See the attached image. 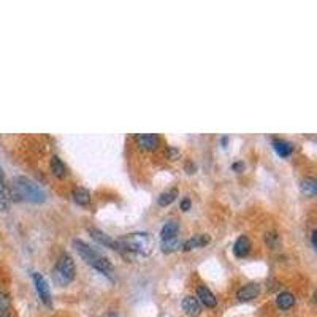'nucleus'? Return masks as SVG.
<instances>
[{
	"label": "nucleus",
	"mask_w": 317,
	"mask_h": 317,
	"mask_svg": "<svg viewBox=\"0 0 317 317\" xmlns=\"http://www.w3.org/2000/svg\"><path fill=\"white\" fill-rule=\"evenodd\" d=\"M121 252L136 254V256H149L154 248V240L146 231H136V233H129L118 240Z\"/></svg>",
	"instance_id": "obj_1"
},
{
	"label": "nucleus",
	"mask_w": 317,
	"mask_h": 317,
	"mask_svg": "<svg viewBox=\"0 0 317 317\" xmlns=\"http://www.w3.org/2000/svg\"><path fill=\"white\" fill-rule=\"evenodd\" d=\"M73 246H75L78 254L83 257V260L89 263L92 268H95L103 274H107V276H110V273H113L114 268H113V263L110 262L108 257L102 256L100 252H97L94 248H91L89 245H86V243L81 240H73Z\"/></svg>",
	"instance_id": "obj_2"
},
{
	"label": "nucleus",
	"mask_w": 317,
	"mask_h": 317,
	"mask_svg": "<svg viewBox=\"0 0 317 317\" xmlns=\"http://www.w3.org/2000/svg\"><path fill=\"white\" fill-rule=\"evenodd\" d=\"M15 187L18 190L19 197H23L30 203L46 202V192L43 190V187L37 184L35 181H32V179L27 176H18L15 179Z\"/></svg>",
	"instance_id": "obj_3"
},
{
	"label": "nucleus",
	"mask_w": 317,
	"mask_h": 317,
	"mask_svg": "<svg viewBox=\"0 0 317 317\" xmlns=\"http://www.w3.org/2000/svg\"><path fill=\"white\" fill-rule=\"evenodd\" d=\"M76 268H75V262L68 256V254H63L60 259L57 260L54 270H52V278L59 285H68L73 279H75Z\"/></svg>",
	"instance_id": "obj_4"
},
{
	"label": "nucleus",
	"mask_w": 317,
	"mask_h": 317,
	"mask_svg": "<svg viewBox=\"0 0 317 317\" xmlns=\"http://www.w3.org/2000/svg\"><path fill=\"white\" fill-rule=\"evenodd\" d=\"M89 235H91L95 241H97L99 245H102V246H105V248H110V249H113V251L121 252V246H119L118 240H113L110 235L105 233V231H102V230H99V228H95V227H91V228H89Z\"/></svg>",
	"instance_id": "obj_5"
},
{
	"label": "nucleus",
	"mask_w": 317,
	"mask_h": 317,
	"mask_svg": "<svg viewBox=\"0 0 317 317\" xmlns=\"http://www.w3.org/2000/svg\"><path fill=\"white\" fill-rule=\"evenodd\" d=\"M32 278H34V282H35V289L40 295L41 301H43L45 304H51V290H49V284L48 281L45 279L43 274L40 273H34L32 274Z\"/></svg>",
	"instance_id": "obj_6"
},
{
	"label": "nucleus",
	"mask_w": 317,
	"mask_h": 317,
	"mask_svg": "<svg viewBox=\"0 0 317 317\" xmlns=\"http://www.w3.org/2000/svg\"><path fill=\"white\" fill-rule=\"evenodd\" d=\"M260 295V285L257 282H251L246 284L245 287H241L236 293V298L240 301H251L254 298H257Z\"/></svg>",
	"instance_id": "obj_7"
},
{
	"label": "nucleus",
	"mask_w": 317,
	"mask_h": 317,
	"mask_svg": "<svg viewBox=\"0 0 317 317\" xmlns=\"http://www.w3.org/2000/svg\"><path fill=\"white\" fill-rule=\"evenodd\" d=\"M136 141H138L140 147L146 151H154L161 144V138L155 133H143V135H136Z\"/></svg>",
	"instance_id": "obj_8"
},
{
	"label": "nucleus",
	"mask_w": 317,
	"mask_h": 317,
	"mask_svg": "<svg viewBox=\"0 0 317 317\" xmlns=\"http://www.w3.org/2000/svg\"><path fill=\"white\" fill-rule=\"evenodd\" d=\"M197 300L200 303H203L206 308H216V304H217L214 293L211 292L206 285H200V287L197 289Z\"/></svg>",
	"instance_id": "obj_9"
},
{
	"label": "nucleus",
	"mask_w": 317,
	"mask_h": 317,
	"mask_svg": "<svg viewBox=\"0 0 317 317\" xmlns=\"http://www.w3.org/2000/svg\"><path fill=\"white\" fill-rule=\"evenodd\" d=\"M183 309L190 317H198L200 312H202V306H200V301L195 297H190L189 295V297L183 300Z\"/></svg>",
	"instance_id": "obj_10"
},
{
	"label": "nucleus",
	"mask_w": 317,
	"mask_h": 317,
	"mask_svg": "<svg viewBox=\"0 0 317 317\" xmlns=\"http://www.w3.org/2000/svg\"><path fill=\"white\" fill-rule=\"evenodd\" d=\"M209 243V236L208 235H195L192 238H189L187 241L183 243V251H192V249H197V248H203L206 246Z\"/></svg>",
	"instance_id": "obj_11"
},
{
	"label": "nucleus",
	"mask_w": 317,
	"mask_h": 317,
	"mask_svg": "<svg viewBox=\"0 0 317 317\" xmlns=\"http://www.w3.org/2000/svg\"><path fill=\"white\" fill-rule=\"evenodd\" d=\"M251 251V241L248 236H240L233 245V254L236 257H246Z\"/></svg>",
	"instance_id": "obj_12"
},
{
	"label": "nucleus",
	"mask_w": 317,
	"mask_h": 317,
	"mask_svg": "<svg viewBox=\"0 0 317 317\" xmlns=\"http://www.w3.org/2000/svg\"><path fill=\"white\" fill-rule=\"evenodd\" d=\"M178 231H179V222L168 220V222H165V225L161 230V238H162V241L172 240L178 235Z\"/></svg>",
	"instance_id": "obj_13"
},
{
	"label": "nucleus",
	"mask_w": 317,
	"mask_h": 317,
	"mask_svg": "<svg viewBox=\"0 0 317 317\" xmlns=\"http://www.w3.org/2000/svg\"><path fill=\"white\" fill-rule=\"evenodd\" d=\"M273 147L281 157H289L293 152V144L285 140H273Z\"/></svg>",
	"instance_id": "obj_14"
},
{
	"label": "nucleus",
	"mask_w": 317,
	"mask_h": 317,
	"mask_svg": "<svg viewBox=\"0 0 317 317\" xmlns=\"http://www.w3.org/2000/svg\"><path fill=\"white\" fill-rule=\"evenodd\" d=\"M71 197H73V200H75V203H78L81 206H86V205L91 203V192L84 187H76L75 190H73Z\"/></svg>",
	"instance_id": "obj_15"
},
{
	"label": "nucleus",
	"mask_w": 317,
	"mask_h": 317,
	"mask_svg": "<svg viewBox=\"0 0 317 317\" xmlns=\"http://www.w3.org/2000/svg\"><path fill=\"white\" fill-rule=\"evenodd\" d=\"M276 304H278L279 309L287 311V309H290L292 306L295 304V297H293L290 292H281L278 295V298H276Z\"/></svg>",
	"instance_id": "obj_16"
},
{
	"label": "nucleus",
	"mask_w": 317,
	"mask_h": 317,
	"mask_svg": "<svg viewBox=\"0 0 317 317\" xmlns=\"http://www.w3.org/2000/svg\"><path fill=\"white\" fill-rule=\"evenodd\" d=\"M51 172L56 178H63L67 175V167L59 158V155H52L51 157Z\"/></svg>",
	"instance_id": "obj_17"
},
{
	"label": "nucleus",
	"mask_w": 317,
	"mask_h": 317,
	"mask_svg": "<svg viewBox=\"0 0 317 317\" xmlns=\"http://www.w3.org/2000/svg\"><path fill=\"white\" fill-rule=\"evenodd\" d=\"M179 194V190L176 187H172V189H168L165 190V192H162L161 195H158V200H157V203L161 205V206H168L170 203H173L176 197Z\"/></svg>",
	"instance_id": "obj_18"
},
{
	"label": "nucleus",
	"mask_w": 317,
	"mask_h": 317,
	"mask_svg": "<svg viewBox=\"0 0 317 317\" xmlns=\"http://www.w3.org/2000/svg\"><path fill=\"white\" fill-rule=\"evenodd\" d=\"M300 189L303 194L314 197L317 194V181L314 178H304L300 181Z\"/></svg>",
	"instance_id": "obj_19"
},
{
	"label": "nucleus",
	"mask_w": 317,
	"mask_h": 317,
	"mask_svg": "<svg viewBox=\"0 0 317 317\" xmlns=\"http://www.w3.org/2000/svg\"><path fill=\"white\" fill-rule=\"evenodd\" d=\"M181 246H183L181 240H179L178 236H175V238H172V240H165V241H162V252L170 254V252L178 251Z\"/></svg>",
	"instance_id": "obj_20"
},
{
	"label": "nucleus",
	"mask_w": 317,
	"mask_h": 317,
	"mask_svg": "<svg viewBox=\"0 0 317 317\" xmlns=\"http://www.w3.org/2000/svg\"><path fill=\"white\" fill-rule=\"evenodd\" d=\"M265 243L271 249H276L281 243V238L278 233H274V231H268V233H265Z\"/></svg>",
	"instance_id": "obj_21"
},
{
	"label": "nucleus",
	"mask_w": 317,
	"mask_h": 317,
	"mask_svg": "<svg viewBox=\"0 0 317 317\" xmlns=\"http://www.w3.org/2000/svg\"><path fill=\"white\" fill-rule=\"evenodd\" d=\"M10 206V200H8V195L5 192V189L0 186V211H7Z\"/></svg>",
	"instance_id": "obj_22"
},
{
	"label": "nucleus",
	"mask_w": 317,
	"mask_h": 317,
	"mask_svg": "<svg viewBox=\"0 0 317 317\" xmlns=\"http://www.w3.org/2000/svg\"><path fill=\"white\" fill-rule=\"evenodd\" d=\"M10 306H12V301H10V297L5 292H0V311H5L10 309Z\"/></svg>",
	"instance_id": "obj_23"
},
{
	"label": "nucleus",
	"mask_w": 317,
	"mask_h": 317,
	"mask_svg": "<svg viewBox=\"0 0 317 317\" xmlns=\"http://www.w3.org/2000/svg\"><path fill=\"white\" fill-rule=\"evenodd\" d=\"M190 206H192V202H190V198H184L183 202H181V209L183 211H189Z\"/></svg>",
	"instance_id": "obj_24"
},
{
	"label": "nucleus",
	"mask_w": 317,
	"mask_h": 317,
	"mask_svg": "<svg viewBox=\"0 0 317 317\" xmlns=\"http://www.w3.org/2000/svg\"><path fill=\"white\" fill-rule=\"evenodd\" d=\"M0 186L5 189V173L2 170V167H0Z\"/></svg>",
	"instance_id": "obj_25"
},
{
	"label": "nucleus",
	"mask_w": 317,
	"mask_h": 317,
	"mask_svg": "<svg viewBox=\"0 0 317 317\" xmlns=\"http://www.w3.org/2000/svg\"><path fill=\"white\" fill-rule=\"evenodd\" d=\"M0 317H12V311H10V309L0 311Z\"/></svg>",
	"instance_id": "obj_26"
},
{
	"label": "nucleus",
	"mask_w": 317,
	"mask_h": 317,
	"mask_svg": "<svg viewBox=\"0 0 317 317\" xmlns=\"http://www.w3.org/2000/svg\"><path fill=\"white\" fill-rule=\"evenodd\" d=\"M315 233H317V231H315V230H312V233H311V243H312V248H315Z\"/></svg>",
	"instance_id": "obj_27"
},
{
	"label": "nucleus",
	"mask_w": 317,
	"mask_h": 317,
	"mask_svg": "<svg viewBox=\"0 0 317 317\" xmlns=\"http://www.w3.org/2000/svg\"><path fill=\"white\" fill-rule=\"evenodd\" d=\"M175 155H179V151H176V149H173V147H172V149H170V157L173 158Z\"/></svg>",
	"instance_id": "obj_28"
},
{
	"label": "nucleus",
	"mask_w": 317,
	"mask_h": 317,
	"mask_svg": "<svg viewBox=\"0 0 317 317\" xmlns=\"http://www.w3.org/2000/svg\"><path fill=\"white\" fill-rule=\"evenodd\" d=\"M110 317H118V315H116V314H110Z\"/></svg>",
	"instance_id": "obj_29"
}]
</instances>
